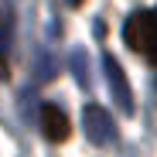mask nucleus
<instances>
[{
  "label": "nucleus",
  "instance_id": "5",
  "mask_svg": "<svg viewBox=\"0 0 157 157\" xmlns=\"http://www.w3.org/2000/svg\"><path fill=\"white\" fill-rule=\"evenodd\" d=\"M68 65H72V72H75V82L82 86V89H89L92 86V78H89V55L82 48H75L72 55H68Z\"/></svg>",
  "mask_w": 157,
  "mask_h": 157
},
{
  "label": "nucleus",
  "instance_id": "3",
  "mask_svg": "<svg viewBox=\"0 0 157 157\" xmlns=\"http://www.w3.org/2000/svg\"><path fill=\"white\" fill-rule=\"evenodd\" d=\"M102 68H106V86H109V92H113V99H116L120 113L133 116V89H130V82H126L123 65H120L113 55H102Z\"/></svg>",
  "mask_w": 157,
  "mask_h": 157
},
{
  "label": "nucleus",
  "instance_id": "1",
  "mask_svg": "<svg viewBox=\"0 0 157 157\" xmlns=\"http://www.w3.org/2000/svg\"><path fill=\"white\" fill-rule=\"evenodd\" d=\"M123 41L130 51L144 55L157 68V7L154 10H133L123 21Z\"/></svg>",
  "mask_w": 157,
  "mask_h": 157
},
{
  "label": "nucleus",
  "instance_id": "4",
  "mask_svg": "<svg viewBox=\"0 0 157 157\" xmlns=\"http://www.w3.org/2000/svg\"><path fill=\"white\" fill-rule=\"evenodd\" d=\"M41 133H44V140H51V144H65L68 133H72L65 109H58L55 102H44V106H41Z\"/></svg>",
  "mask_w": 157,
  "mask_h": 157
},
{
  "label": "nucleus",
  "instance_id": "6",
  "mask_svg": "<svg viewBox=\"0 0 157 157\" xmlns=\"http://www.w3.org/2000/svg\"><path fill=\"white\" fill-rule=\"evenodd\" d=\"M7 44H10V31L0 28V82L10 78V65H7Z\"/></svg>",
  "mask_w": 157,
  "mask_h": 157
},
{
  "label": "nucleus",
  "instance_id": "2",
  "mask_svg": "<svg viewBox=\"0 0 157 157\" xmlns=\"http://www.w3.org/2000/svg\"><path fill=\"white\" fill-rule=\"evenodd\" d=\"M82 130H86V137L89 144L96 147H106L116 140V126H113V116L99 106V102H89V106L82 109Z\"/></svg>",
  "mask_w": 157,
  "mask_h": 157
},
{
  "label": "nucleus",
  "instance_id": "7",
  "mask_svg": "<svg viewBox=\"0 0 157 157\" xmlns=\"http://www.w3.org/2000/svg\"><path fill=\"white\" fill-rule=\"evenodd\" d=\"M68 4H72V7H78V4H82V0H68Z\"/></svg>",
  "mask_w": 157,
  "mask_h": 157
}]
</instances>
